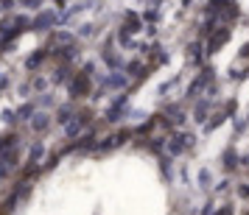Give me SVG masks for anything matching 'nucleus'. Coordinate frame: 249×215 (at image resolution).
<instances>
[{
	"label": "nucleus",
	"mask_w": 249,
	"mask_h": 215,
	"mask_svg": "<svg viewBox=\"0 0 249 215\" xmlns=\"http://www.w3.org/2000/svg\"><path fill=\"white\" fill-rule=\"evenodd\" d=\"M68 95H70V101H79V98H87V95H92V76L90 73H76L73 79H70L68 84Z\"/></svg>",
	"instance_id": "obj_1"
},
{
	"label": "nucleus",
	"mask_w": 249,
	"mask_h": 215,
	"mask_svg": "<svg viewBox=\"0 0 249 215\" xmlns=\"http://www.w3.org/2000/svg\"><path fill=\"white\" fill-rule=\"evenodd\" d=\"M230 36H232V31H230L227 25H218V28H215L213 34L207 36L204 53H207V56H215V53H218V50H221V48H224L227 42H230Z\"/></svg>",
	"instance_id": "obj_2"
},
{
	"label": "nucleus",
	"mask_w": 249,
	"mask_h": 215,
	"mask_svg": "<svg viewBox=\"0 0 249 215\" xmlns=\"http://www.w3.org/2000/svg\"><path fill=\"white\" fill-rule=\"evenodd\" d=\"M213 73H215L213 67H204L202 73H199V76L191 81V87H188V92H185V98H188V101L199 98V92H204V90H207V84L213 81Z\"/></svg>",
	"instance_id": "obj_3"
},
{
	"label": "nucleus",
	"mask_w": 249,
	"mask_h": 215,
	"mask_svg": "<svg viewBox=\"0 0 249 215\" xmlns=\"http://www.w3.org/2000/svg\"><path fill=\"white\" fill-rule=\"evenodd\" d=\"M56 23H59L56 9H42V12L34 17V23H31V31H51V28H53Z\"/></svg>",
	"instance_id": "obj_4"
},
{
	"label": "nucleus",
	"mask_w": 249,
	"mask_h": 215,
	"mask_svg": "<svg viewBox=\"0 0 249 215\" xmlns=\"http://www.w3.org/2000/svg\"><path fill=\"white\" fill-rule=\"evenodd\" d=\"M126 106H129V95H118L115 103L104 112V120H107V123H118V120L126 115Z\"/></svg>",
	"instance_id": "obj_5"
},
{
	"label": "nucleus",
	"mask_w": 249,
	"mask_h": 215,
	"mask_svg": "<svg viewBox=\"0 0 249 215\" xmlns=\"http://www.w3.org/2000/svg\"><path fill=\"white\" fill-rule=\"evenodd\" d=\"M101 87L104 90H126L129 87V79H126V73H121V70H112L109 76L101 79Z\"/></svg>",
	"instance_id": "obj_6"
},
{
	"label": "nucleus",
	"mask_w": 249,
	"mask_h": 215,
	"mask_svg": "<svg viewBox=\"0 0 249 215\" xmlns=\"http://www.w3.org/2000/svg\"><path fill=\"white\" fill-rule=\"evenodd\" d=\"M48 59H51V48H36L34 53H31V56L25 59V70H31V73H36V70L42 67V65H45Z\"/></svg>",
	"instance_id": "obj_7"
},
{
	"label": "nucleus",
	"mask_w": 249,
	"mask_h": 215,
	"mask_svg": "<svg viewBox=\"0 0 249 215\" xmlns=\"http://www.w3.org/2000/svg\"><path fill=\"white\" fill-rule=\"evenodd\" d=\"M17 151V148H14ZM14 151H6V154H0V182L9 179L12 176V170H17V154Z\"/></svg>",
	"instance_id": "obj_8"
},
{
	"label": "nucleus",
	"mask_w": 249,
	"mask_h": 215,
	"mask_svg": "<svg viewBox=\"0 0 249 215\" xmlns=\"http://www.w3.org/2000/svg\"><path fill=\"white\" fill-rule=\"evenodd\" d=\"M101 62H104V65H107L109 70H124V67H126V62L118 56V53H115V48H112V45H107V48L101 50Z\"/></svg>",
	"instance_id": "obj_9"
},
{
	"label": "nucleus",
	"mask_w": 249,
	"mask_h": 215,
	"mask_svg": "<svg viewBox=\"0 0 249 215\" xmlns=\"http://www.w3.org/2000/svg\"><path fill=\"white\" fill-rule=\"evenodd\" d=\"M73 76H76V73H73V70H70V65L68 62H59L56 65V70H53V76H51V84H70V79H73Z\"/></svg>",
	"instance_id": "obj_10"
},
{
	"label": "nucleus",
	"mask_w": 249,
	"mask_h": 215,
	"mask_svg": "<svg viewBox=\"0 0 249 215\" xmlns=\"http://www.w3.org/2000/svg\"><path fill=\"white\" fill-rule=\"evenodd\" d=\"M90 148H95V132H84L76 143H70V146L65 148V154H68V151H90Z\"/></svg>",
	"instance_id": "obj_11"
},
{
	"label": "nucleus",
	"mask_w": 249,
	"mask_h": 215,
	"mask_svg": "<svg viewBox=\"0 0 249 215\" xmlns=\"http://www.w3.org/2000/svg\"><path fill=\"white\" fill-rule=\"evenodd\" d=\"M165 151H168L171 157H179L182 151H188V146H185V134H182V132H174V134L168 137V146H165Z\"/></svg>",
	"instance_id": "obj_12"
},
{
	"label": "nucleus",
	"mask_w": 249,
	"mask_h": 215,
	"mask_svg": "<svg viewBox=\"0 0 249 215\" xmlns=\"http://www.w3.org/2000/svg\"><path fill=\"white\" fill-rule=\"evenodd\" d=\"M126 73H129V76H135L137 81H143V79H148V67L146 65H143V62H140V59H132V62H126Z\"/></svg>",
	"instance_id": "obj_13"
},
{
	"label": "nucleus",
	"mask_w": 249,
	"mask_h": 215,
	"mask_svg": "<svg viewBox=\"0 0 249 215\" xmlns=\"http://www.w3.org/2000/svg\"><path fill=\"white\" fill-rule=\"evenodd\" d=\"M51 120H53V117L48 112H36L34 117H31V132H36V134L48 132V129H51Z\"/></svg>",
	"instance_id": "obj_14"
},
{
	"label": "nucleus",
	"mask_w": 249,
	"mask_h": 215,
	"mask_svg": "<svg viewBox=\"0 0 249 215\" xmlns=\"http://www.w3.org/2000/svg\"><path fill=\"white\" fill-rule=\"evenodd\" d=\"M210 106H213V98H204L193 106V120L196 123H207V112H210Z\"/></svg>",
	"instance_id": "obj_15"
},
{
	"label": "nucleus",
	"mask_w": 249,
	"mask_h": 215,
	"mask_svg": "<svg viewBox=\"0 0 249 215\" xmlns=\"http://www.w3.org/2000/svg\"><path fill=\"white\" fill-rule=\"evenodd\" d=\"M124 23L126 28L132 31V34H137V31H143V14H135V12H124Z\"/></svg>",
	"instance_id": "obj_16"
},
{
	"label": "nucleus",
	"mask_w": 249,
	"mask_h": 215,
	"mask_svg": "<svg viewBox=\"0 0 249 215\" xmlns=\"http://www.w3.org/2000/svg\"><path fill=\"white\" fill-rule=\"evenodd\" d=\"M73 117H76L73 103H62V106H56V123H59V126H68Z\"/></svg>",
	"instance_id": "obj_17"
},
{
	"label": "nucleus",
	"mask_w": 249,
	"mask_h": 215,
	"mask_svg": "<svg viewBox=\"0 0 249 215\" xmlns=\"http://www.w3.org/2000/svg\"><path fill=\"white\" fill-rule=\"evenodd\" d=\"M204 56H207V53L202 50L199 42H191V45H188V62H191L193 67H199V65L204 62Z\"/></svg>",
	"instance_id": "obj_18"
},
{
	"label": "nucleus",
	"mask_w": 249,
	"mask_h": 215,
	"mask_svg": "<svg viewBox=\"0 0 249 215\" xmlns=\"http://www.w3.org/2000/svg\"><path fill=\"white\" fill-rule=\"evenodd\" d=\"M62 129H65V137H68V140H76V137L84 134V123L79 120V115H76V117H73L68 126H62Z\"/></svg>",
	"instance_id": "obj_19"
},
{
	"label": "nucleus",
	"mask_w": 249,
	"mask_h": 215,
	"mask_svg": "<svg viewBox=\"0 0 249 215\" xmlns=\"http://www.w3.org/2000/svg\"><path fill=\"white\" fill-rule=\"evenodd\" d=\"M221 162H224V170H235L241 165V157H238L235 148H227L224 154H221Z\"/></svg>",
	"instance_id": "obj_20"
},
{
	"label": "nucleus",
	"mask_w": 249,
	"mask_h": 215,
	"mask_svg": "<svg viewBox=\"0 0 249 215\" xmlns=\"http://www.w3.org/2000/svg\"><path fill=\"white\" fill-rule=\"evenodd\" d=\"M20 146V137L14 134H0V154H6V151H14V148Z\"/></svg>",
	"instance_id": "obj_21"
},
{
	"label": "nucleus",
	"mask_w": 249,
	"mask_h": 215,
	"mask_svg": "<svg viewBox=\"0 0 249 215\" xmlns=\"http://www.w3.org/2000/svg\"><path fill=\"white\" fill-rule=\"evenodd\" d=\"M132 36H135V34H132L126 25H121V28H118V34H115V39H118V45H124V48H137Z\"/></svg>",
	"instance_id": "obj_22"
},
{
	"label": "nucleus",
	"mask_w": 249,
	"mask_h": 215,
	"mask_svg": "<svg viewBox=\"0 0 249 215\" xmlns=\"http://www.w3.org/2000/svg\"><path fill=\"white\" fill-rule=\"evenodd\" d=\"M165 146H168V137H148V143H146V148L151 154H157V157L165 151Z\"/></svg>",
	"instance_id": "obj_23"
},
{
	"label": "nucleus",
	"mask_w": 249,
	"mask_h": 215,
	"mask_svg": "<svg viewBox=\"0 0 249 215\" xmlns=\"http://www.w3.org/2000/svg\"><path fill=\"white\" fill-rule=\"evenodd\" d=\"M73 42H76V36L70 31H53V36H51V45H73Z\"/></svg>",
	"instance_id": "obj_24"
},
{
	"label": "nucleus",
	"mask_w": 249,
	"mask_h": 215,
	"mask_svg": "<svg viewBox=\"0 0 249 215\" xmlns=\"http://www.w3.org/2000/svg\"><path fill=\"white\" fill-rule=\"evenodd\" d=\"M157 126H160V115H151L146 123H140V126L135 129V134H140V137H143V134H151V132H154Z\"/></svg>",
	"instance_id": "obj_25"
},
{
	"label": "nucleus",
	"mask_w": 249,
	"mask_h": 215,
	"mask_svg": "<svg viewBox=\"0 0 249 215\" xmlns=\"http://www.w3.org/2000/svg\"><path fill=\"white\" fill-rule=\"evenodd\" d=\"M112 148H118V137L115 134H109V137H104L101 143H95V148H92V151H112Z\"/></svg>",
	"instance_id": "obj_26"
},
{
	"label": "nucleus",
	"mask_w": 249,
	"mask_h": 215,
	"mask_svg": "<svg viewBox=\"0 0 249 215\" xmlns=\"http://www.w3.org/2000/svg\"><path fill=\"white\" fill-rule=\"evenodd\" d=\"M17 115H20V120H31V117L36 115V103L34 101H25L23 106L17 109Z\"/></svg>",
	"instance_id": "obj_27"
},
{
	"label": "nucleus",
	"mask_w": 249,
	"mask_h": 215,
	"mask_svg": "<svg viewBox=\"0 0 249 215\" xmlns=\"http://www.w3.org/2000/svg\"><path fill=\"white\" fill-rule=\"evenodd\" d=\"M42 157H45V146L42 143H34L28 148V162H42Z\"/></svg>",
	"instance_id": "obj_28"
},
{
	"label": "nucleus",
	"mask_w": 249,
	"mask_h": 215,
	"mask_svg": "<svg viewBox=\"0 0 249 215\" xmlns=\"http://www.w3.org/2000/svg\"><path fill=\"white\" fill-rule=\"evenodd\" d=\"M224 120H227V115H224V112L213 115V117H210V120H207V123H204V132H207V134H210V132H215V129H218V126H224Z\"/></svg>",
	"instance_id": "obj_29"
},
{
	"label": "nucleus",
	"mask_w": 249,
	"mask_h": 215,
	"mask_svg": "<svg viewBox=\"0 0 249 215\" xmlns=\"http://www.w3.org/2000/svg\"><path fill=\"white\" fill-rule=\"evenodd\" d=\"M12 23H14V28H20V31H31V17H25V14H17V17H12Z\"/></svg>",
	"instance_id": "obj_30"
},
{
	"label": "nucleus",
	"mask_w": 249,
	"mask_h": 215,
	"mask_svg": "<svg viewBox=\"0 0 249 215\" xmlns=\"http://www.w3.org/2000/svg\"><path fill=\"white\" fill-rule=\"evenodd\" d=\"M0 120L6 126H14L17 120H20V115H17V109H3V115H0Z\"/></svg>",
	"instance_id": "obj_31"
},
{
	"label": "nucleus",
	"mask_w": 249,
	"mask_h": 215,
	"mask_svg": "<svg viewBox=\"0 0 249 215\" xmlns=\"http://www.w3.org/2000/svg\"><path fill=\"white\" fill-rule=\"evenodd\" d=\"M160 170H162V176H174L171 173V154H160Z\"/></svg>",
	"instance_id": "obj_32"
},
{
	"label": "nucleus",
	"mask_w": 249,
	"mask_h": 215,
	"mask_svg": "<svg viewBox=\"0 0 249 215\" xmlns=\"http://www.w3.org/2000/svg\"><path fill=\"white\" fill-rule=\"evenodd\" d=\"M115 137H118V146H124L135 137V129H121V132H115Z\"/></svg>",
	"instance_id": "obj_33"
},
{
	"label": "nucleus",
	"mask_w": 249,
	"mask_h": 215,
	"mask_svg": "<svg viewBox=\"0 0 249 215\" xmlns=\"http://www.w3.org/2000/svg\"><path fill=\"white\" fill-rule=\"evenodd\" d=\"M20 6H25V9H31V12H39L42 9V0H17Z\"/></svg>",
	"instance_id": "obj_34"
},
{
	"label": "nucleus",
	"mask_w": 249,
	"mask_h": 215,
	"mask_svg": "<svg viewBox=\"0 0 249 215\" xmlns=\"http://www.w3.org/2000/svg\"><path fill=\"white\" fill-rule=\"evenodd\" d=\"M157 9H146V12H143V23H157Z\"/></svg>",
	"instance_id": "obj_35"
},
{
	"label": "nucleus",
	"mask_w": 249,
	"mask_h": 215,
	"mask_svg": "<svg viewBox=\"0 0 249 215\" xmlns=\"http://www.w3.org/2000/svg\"><path fill=\"white\" fill-rule=\"evenodd\" d=\"M199 184H202L204 190L210 187V170H207V168H204V170H199Z\"/></svg>",
	"instance_id": "obj_36"
},
{
	"label": "nucleus",
	"mask_w": 249,
	"mask_h": 215,
	"mask_svg": "<svg viewBox=\"0 0 249 215\" xmlns=\"http://www.w3.org/2000/svg\"><path fill=\"white\" fill-rule=\"evenodd\" d=\"M31 87H34V90H39V92H42V90H45V87H48V81L42 79V76H34V79H31Z\"/></svg>",
	"instance_id": "obj_37"
},
{
	"label": "nucleus",
	"mask_w": 249,
	"mask_h": 215,
	"mask_svg": "<svg viewBox=\"0 0 249 215\" xmlns=\"http://www.w3.org/2000/svg\"><path fill=\"white\" fill-rule=\"evenodd\" d=\"M213 215H235V207H230V204H224V207H218Z\"/></svg>",
	"instance_id": "obj_38"
},
{
	"label": "nucleus",
	"mask_w": 249,
	"mask_h": 215,
	"mask_svg": "<svg viewBox=\"0 0 249 215\" xmlns=\"http://www.w3.org/2000/svg\"><path fill=\"white\" fill-rule=\"evenodd\" d=\"M51 103H53L51 92H42V95H39V103H36V106H51Z\"/></svg>",
	"instance_id": "obj_39"
},
{
	"label": "nucleus",
	"mask_w": 249,
	"mask_h": 215,
	"mask_svg": "<svg viewBox=\"0 0 249 215\" xmlns=\"http://www.w3.org/2000/svg\"><path fill=\"white\" fill-rule=\"evenodd\" d=\"M95 34V25H81L79 28V36H92Z\"/></svg>",
	"instance_id": "obj_40"
},
{
	"label": "nucleus",
	"mask_w": 249,
	"mask_h": 215,
	"mask_svg": "<svg viewBox=\"0 0 249 215\" xmlns=\"http://www.w3.org/2000/svg\"><path fill=\"white\" fill-rule=\"evenodd\" d=\"M230 79H232V81H244V79H247V73H244V70H235V67H232Z\"/></svg>",
	"instance_id": "obj_41"
},
{
	"label": "nucleus",
	"mask_w": 249,
	"mask_h": 215,
	"mask_svg": "<svg viewBox=\"0 0 249 215\" xmlns=\"http://www.w3.org/2000/svg\"><path fill=\"white\" fill-rule=\"evenodd\" d=\"M235 109H238V103H235V101H227V103H224V115H227V117L235 112Z\"/></svg>",
	"instance_id": "obj_42"
},
{
	"label": "nucleus",
	"mask_w": 249,
	"mask_h": 215,
	"mask_svg": "<svg viewBox=\"0 0 249 215\" xmlns=\"http://www.w3.org/2000/svg\"><path fill=\"white\" fill-rule=\"evenodd\" d=\"M238 196H241V198H249V182H244V184L238 187Z\"/></svg>",
	"instance_id": "obj_43"
},
{
	"label": "nucleus",
	"mask_w": 249,
	"mask_h": 215,
	"mask_svg": "<svg viewBox=\"0 0 249 215\" xmlns=\"http://www.w3.org/2000/svg\"><path fill=\"white\" fill-rule=\"evenodd\" d=\"M182 134H185V146H188V148L196 146V134H188V132H182Z\"/></svg>",
	"instance_id": "obj_44"
},
{
	"label": "nucleus",
	"mask_w": 249,
	"mask_h": 215,
	"mask_svg": "<svg viewBox=\"0 0 249 215\" xmlns=\"http://www.w3.org/2000/svg\"><path fill=\"white\" fill-rule=\"evenodd\" d=\"M9 87H12V81L6 79V76H3V70H0V90H9Z\"/></svg>",
	"instance_id": "obj_45"
},
{
	"label": "nucleus",
	"mask_w": 249,
	"mask_h": 215,
	"mask_svg": "<svg viewBox=\"0 0 249 215\" xmlns=\"http://www.w3.org/2000/svg\"><path fill=\"white\" fill-rule=\"evenodd\" d=\"M227 190H230V182H221V184H218V187H215V193H227Z\"/></svg>",
	"instance_id": "obj_46"
},
{
	"label": "nucleus",
	"mask_w": 249,
	"mask_h": 215,
	"mask_svg": "<svg viewBox=\"0 0 249 215\" xmlns=\"http://www.w3.org/2000/svg\"><path fill=\"white\" fill-rule=\"evenodd\" d=\"M81 70H84V73H90V76H95V65H92V62H87Z\"/></svg>",
	"instance_id": "obj_47"
},
{
	"label": "nucleus",
	"mask_w": 249,
	"mask_h": 215,
	"mask_svg": "<svg viewBox=\"0 0 249 215\" xmlns=\"http://www.w3.org/2000/svg\"><path fill=\"white\" fill-rule=\"evenodd\" d=\"M244 129H247V120H238V123H235V134H241Z\"/></svg>",
	"instance_id": "obj_48"
},
{
	"label": "nucleus",
	"mask_w": 249,
	"mask_h": 215,
	"mask_svg": "<svg viewBox=\"0 0 249 215\" xmlns=\"http://www.w3.org/2000/svg\"><path fill=\"white\" fill-rule=\"evenodd\" d=\"M17 0H0V9H12Z\"/></svg>",
	"instance_id": "obj_49"
},
{
	"label": "nucleus",
	"mask_w": 249,
	"mask_h": 215,
	"mask_svg": "<svg viewBox=\"0 0 249 215\" xmlns=\"http://www.w3.org/2000/svg\"><path fill=\"white\" fill-rule=\"evenodd\" d=\"M241 165H244V168H249V154H247V157H241Z\"/></svg>",
	"instance_id": "obj_50"
},
{
	"label": "nucleus",
	"mask_w": 249,
	"mask_h": 215,
	"mask_svg": "<svg viewBox=\"0 0 249 215\" xmlns=\"http://www.w3.org/2000/svg\"><path fill=\"white\" fill-rule=\"evenodd\" d=\"M53 3H56V6H65V3H68V0H53Z\"/></svg>",
	"instance_id": "obj_51"
},
{
	"label": "nucleus",
	"mask_w": 249,
	"mask_h": 215,
	"mask_svg": "<svg viewBox=\"0 0 249 215\" xmlns=\"http://www.w3.org/2000/svg\"><path fill=\"white\" fill-rule=\"evenodd\" d=\"M191 3H193V0H182V6H191Z\"/></svg>",
	"instance_id": "obj_52"
},
{
	"label": "nucleus",
	"mask_w": 249,
	"mask_h": 215,
	"mask_svg": "<svg viewBox=\"0 0 249 215\" xmlns=\"http://www.w3.org/2000/svg\"><path fill=\"white\" fill-rule=\"evenodd\" d=\"M0 215H3V210H0Z\"/></svg>",
	"instance_id": "obj_53"
}]
</instances>
